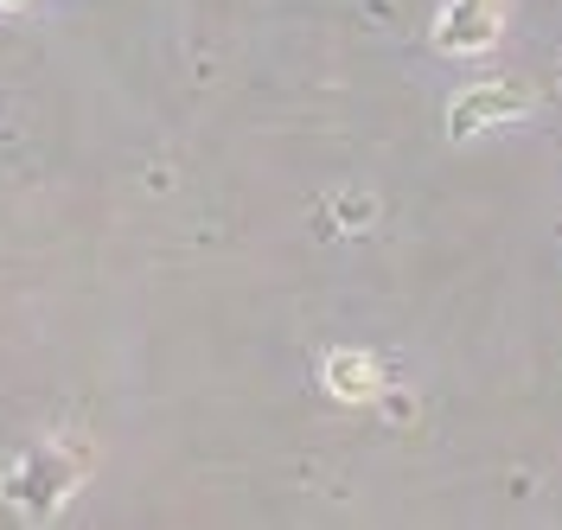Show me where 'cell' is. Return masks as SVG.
Instances as JSON below:
<instances>
[{
    "label": "cell",
    "mask_w": 562,
    "mask_h": 530,
    "mask_svg": "<svg viewBox=\"0 0 562 530\" xmlns=\"http://www.w3.org/2000/svg\"><path fill=\"white\" fill-rule=\"evenodd\" d=\"M83 473H90V448L52 435V441H33L26 454L0 473V498H7L20 518H52V511L83 486Z\"/></svg>",
    "instance_id": "obj_1"
},
{
    "label": "cell",
    "mask_w": 562,
    "mask_h": 530,
    "mask_svg": "<svg viewBox=\"0 0 562 530\" xmlns=\"http://www.w3.org/2000/svg\"><path fill=\"white\" fill-rule=\"evenodd\" d=\"M530 115V90L518 77H492V83H473L448 103V142H473L486 128H505V122H525Z\"/></svg>",
    "instance_id": "obj_2"
},
{
    "label": "cell",
    "mask_w": 562,
    "mask_h": 530,
    "mask_svg": "<svg viewBox=\"0 0 562 530\" xmlns=\"http://www.w3.org/2000/svg\"><path fill=\"white\" fill-rule=\"evenodd\" d=\"M505 33V0H441L435 13V45L454 58H480Z\"/></svg>",
    "instance_id": "obj_3"
},
{
    "label": "cell",
    "mask_w": 562,
    "mask_h": 530,
    "mask_svg": "<svg viewBox=\"0 0 562 530\" xmlns=\"http://www.w3.org/2000/svg\"><path fill=\"white\" fill-rule=\"evenodd\" d=\"M319 384L339 403H378L384 396V364L371 352H358V346H339V352L319 358Z\"/></svg>",
    "instance_id": "obj_4"
},
{
    "label": "cell",
    "mask_w": 562,
    "mask_h": 530,
    "mask_svg": "<svg viewBox=\"0 0 562 530\" xmlns=\"http://www.w3.org/2000/svg\"><path fill=\"white\" fill-rule=\"evenodd\" d=\"M333 217L339 224H371V199L364 192H346V199H333Z\"/></svg>",
    "instance_id": "obj_5"
},
{
    "label": "cell",
    "mask_w": 562,
    "mask_h": 530,
    "mask_svg": "<svg viewBox=\"0 0 562 530\" xmlns=\"http://www.w3.org/2000/svg\"><path fill=\"white\" fill-rule=\"evenodd\" d=\"M20 7H33V0H0V13H20Z\"/></svg>",
    "instance_id": "obj_6"
}]
</instances>
